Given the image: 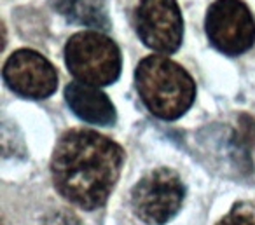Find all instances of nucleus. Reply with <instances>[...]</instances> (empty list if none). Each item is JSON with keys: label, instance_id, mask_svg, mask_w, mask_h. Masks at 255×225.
Returning <instances> with one entry per match:
<instances>
[{"label": "nucleus", "instance_id": "obj_1", "mask_svg": "<svg viewBox=\"0 0 255 225\" xmlns=\"http://www.w3.org/2000/svg\"><path fill=\"white\" fill-rule=\"evenodd\" d=\"M124 162L121 145L93 129L61 134L51 159L56 190L82 210L103 206L112 194Z\"/></svg>", "mask_w": 255, "mask_h": 225}, {"label": "nucleus", "instance_id": "obj_2", "mask_svg": "<svg viewBox=\"0 0 255 225\" xmlns=\"http://www.w3.org/2000/svg\"><path fill=\"white\" fill-rule=\"evenodd\" d=\"M135 84L149 112L164 120L182 117L196 98V84L187 70L161 54L140 61L135 72Z\"/></svg>", "mask_w": 255, "mask_h": 225}, {"label": "nucleus", "instance_id": "obj_3", "mask_svg": "<svg viewBox=\"0 0 255 225\" xmlns=\"http://www.w3.org/2000/svg\"><path fill=\"white\" fill-rule=\"evenodd\" d=\"M65 63L84 84L109 86L119 79L121 51L110 37L100 32H79L67 40Z\"/></svg>", "mask_w": 255, "mask_h": 225}, {"label": "nucleus", "instance_id": "obj_4", "mask_svg": "<svg viewBox=\"0 0 255 225\" xmlns=\"http://www.w3.org/2000/svg\"><path fill=\"white\" fill-rule=\"evenodd\" d=\"M185 187L182 178L168 168L147 173L131 192L135 215L147 225H163L170 222L182 208Z\"/></svg>", "mask_w": 255, "mask_h": 225}, {"label": "nucleus", "instance_id": "obj_5", "mask_svg": "<svg viewBox=\"0 0 255 225\" xmlns=\"http://www.w3.org/2000/svg\"><path fill=\"white\" fill-rule=\"evenodd\" d=\"M208 40L220 53L238 56L255 44V21L241 0H217L206 12Z\"/></svg>", "mask_w": 255, "mask_h": 225}, {"label": "nucleus", "instance_id": "obj_6", "mask_svg": "<svg viewBox=\"0 0 255 225\" xmlns=\"http://www.w3.org/2000/svg\"><path fill=\"white\" fill-rule=\"evenodd\" d=\"M135 28L147 47L164 54L175 53L184 37L177 0H140L135 9Z\"/></svg>", "mask_w": 255, "mask_h": 225}, {"label": "nucleus", "instance_id": "obj_7", "mask_svg": "<svg viewBox=\"0 0 255 225\" xmlns=\"http://www.w3.org/2000/svg\"><path fill=\"white\" fill-rule=\"evenodd\" d=\"M4 81L25 98H47L58 88V72L42 54L32 49H19L5 61Z\"/></svg>", "mask_w": 255, "mask_h": 225}, {"label": "nucleus", "instance_id": "obj_8", "mask_svg": "<svg viewBox=\"0 0 255 225\" xmlns=\"http://www.w3.org/2000/svg\"><path fill=\"white\" fill-rule=\"evenodd\" d=\"M65 100L70 110L89 124L110 126L116 122V109L103 91L84 82H70L65 88Z\"/></svg>", "mask_w": 255, "mask_h": 225}, {"label": "nucleus", "instance_id": "obj_9", "mask_svg": "<svg viewBox=\"0 0 255 225\" xmlns=\"http://www.w3.org/2000/svg\"><path fill=\"white\" fill-rule=\"evenodd\" d=\"M53 4L68 21L103 30L109 28V18L102 0H53Z\"/></svg>", "mask_w": 255, "mask_h": 225}, {"label": "nucleus", "instance_id": "obj_10", "mask_svg": "<svg viewBox=\"0 0 255 225\" xmlns=\"http://www.w3.org/2000/svg\"><path fill=\"white\" fill-rule=\"evenodd\" d=\"M217 225H255V208L248 203L234 204L233 210L220 218Z\"/></svg>", "mask_w": 255, "mask_h": 225}]
</instances>
